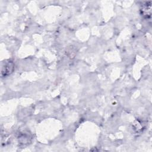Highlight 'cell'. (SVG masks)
<instances>
[{"label":"cell","mask_w":152,"mask_h":152,"mask_svg":"<svg viewBox=\"0 0 152 152\" xmlns=\"http://www.w3.org/2000/svg\"><path fill=\"white\" fill-rule=\"evenodd\" d=\"M14 68V64L11 61L4 62L1 68V74L2 76L5 77L12 72Z\"/></svg>","instance_id":"1"}]
</instances>
